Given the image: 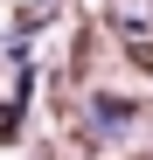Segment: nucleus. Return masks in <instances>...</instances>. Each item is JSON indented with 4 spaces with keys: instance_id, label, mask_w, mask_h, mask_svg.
I'll return each mask as SVG.
<instances>
[]
</instances>
